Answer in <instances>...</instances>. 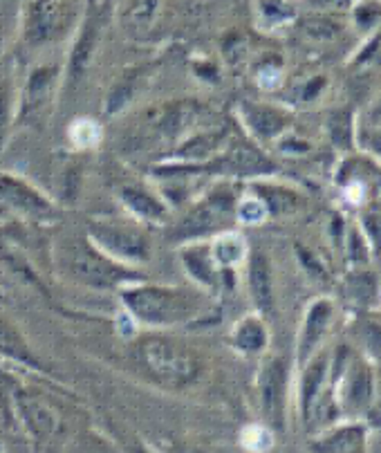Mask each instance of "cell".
<instances>
[{"mask_svg": "<svg viewBox=\"0 0 381 453\" xmlns=\"http://www.w3.org/2000/svg\"><path fill=\"white\" fill-rule=\"evenodd\" d=\"M330 317H332V305L328 301H316L312 308L308 310V317L303 321V330H301V342H299V357L301 362L309 357L314 348L319 346L321 337H324L325 328H328Z\"/></svg>", "mask_w": 381, "mask_h": 453, "instance_id": "7402d4cb", "label": "cell"}, {"mask_svg": "<svg viewBox=\"0 0 381 453\" xmlns=\"http://www.w3.org/2000/svg\"><path fill=\"white\" fill-rule=\"evenodd\" d=\"M209 251H211L213 263H216L222 272H227V274H232L233 267L245 263L247 256H249L245 238L238 232H232V229L216 234L213 241H209Z\"/></svg>", "mask_w": 381, "mask_h": 453, "instance_id": "d6986e66", "label": "cell"}, {"mask_svg": "<svg viewBox=\"0 0 381 453\" xmlns=\"http://www.w3.org/2000/svg\"><path fill=\"white\" fill-rule=\"evenodd\" d=\"M325 371H328V359L321 355L309 366L305 368L303 381H301V413H303L305 425H312L316 413H319L321 402V388L325 381Z\"/></svg>", "mask_w": 381, "mask_h": 453, "instance_id": "ac0fdd59", "label": "cell"}, {"mask_svg": "<svg viewBox=\"0 0 381 453\" xmlns=\"http://www.w3.org/2000/svg\"><path fill=\"white\" fill-rule=\"evenodd\" d=\"M267 207L261 198H242L240 203H236V220H240L242 225H258L267 218Z\"/></svg>", "mask_w": 381, "mask_h": 453, "instance_id": "4dcf8cb0", "label": "cell"}, {"mask_svg": "<svg viewBox=\"0 0 381 453\" xmlns=\"http://www.w3.org/2000/svg\"><path fill=\"white\" fill-rule=\"evenodd\" d=\"M370 274H357L350 280V295L353 299H357L359 303H370L372 295H375V283H372Z\"/></svg>", "mask_w": 381, "mask_h": 453, "instance_id": "836d02e7", "label": "cell"}, {"mask_svg": "<svg viewBox=\"0 0 381 453\" xmlns=\"http://www.w3.org/2000/svg\"><path fill=\"white\" fill-rule=\"evenodd\" d=\"M0 357L14 359V362L34 368V371H43V366H41L39 359L34 357L32 348L25 342L23 333L16 328L10 319L3 317V314H0Z\"/></svg>", "mask_w": 381, "mask_h": 453, "instance_id": "44dd1931", "label": "cell"}, {"mask_svg": "<svg viewBox=\"0 0 381 453\" xmlns=\"http://www.w3.org/2000/svg\"><path fill=\"white\" fill-rule=\"evenodd\" d=\"M3 48H5V23L0 19V52H3Z\"/></svg>", "mask_w": 381, "mask_h": 453, "instance_id": "f35d334b", "label": "cell"}, {"mask_svg": "<svg viewBox=\"0 0 381 453\" xmlns=\"http://www.w3.org/2000/svg\"><path fill=\"white\" fill-rule=\"evenodd\" d=\"M242 119L249 126V131L261 140H274L287 126V115L271 106H258V104H245L240 108Z\"/></svg>", "mask_w": 381, "mask_h": 453, "instance_id": "ffe728a7", "label": "cell"}, {"mask_svg": "<svg viewBox=\"0 0 381 453\" xmlns=\"http://www.w3.org/2000/svg\"><path fill=\"white\" fill-rule=\"evenodd\" d=\"M381 19V0H362L354 7V23L362 29H372Z\"/></svg>", "mask_w": 381, "mask_h": 453, "instance_id": "d6a6232c", "label": "cell"}, {"mask_svg": "<svg viewBox=\"0 0 381 453\" xmlns=\"http://www.w3.org/2000/svg\"><path fill=\"white\" fill-rule=\"evenodd\" d=\"M258 14L267 27H278L294 19V7L290 0H258Z\"/></svg>", "mask_w": 381, "mask_h": 453, "instance_id": "83f0119b", "label": "cell"}, {"mask_svg": "<svg viewBox=\"0 0 381 453\" xmlns=\"http://www.w3.org/2000/svg\"><path fill=\"white\" fill-rule=\"evenodd\" d=\"M312 7L319 10V14H341V12L350 10V0H309Z\"/></svg>", "mask_w": 381, "mask_h": 453, "instance_id": "8d00e7d4", "label": "cell"}, {"mask_svg": "<svg viewBox=\"0 0 381 453\" xmlns=\"http://www.w3.org/2000/svg\"><path fill=\"white\" fill-rule=\"evenodd\" d=\"M236 218V200L229 188H213L204 193L182 213L178 222L169 229V241L187 245V242L207 241L220 232H227L229 220Z\"/></svg>", "mask_w": 381, "mask_h": 453, "instance_id": "5b68a950", "label": "cell"}, {"mask_svg": "<svg viewBox=\"0 0 381 453\" xmlns=\"http://www.w3.org/2000/svg\"><path fill=\"white\" fill-rule=\"evenodd\" d=\"M121 303L133 321L149 328H173L202 314V295L178 285H155L137 280L119 289Z\"/></svg>", "mask_w": 381, "mask_h": 453, "instance_id": "6da1fadb", "label": "cell"}, {"mask_svg": "<svg viewBox=\"0 0 381 453\" xmlns=\"http://www.w3.org/2000/svg\"><path fill=\"white\" fill-rule=\"evenodd\" d=\"M119 200L124 209L135 218L137 222H150V225H160L169 216V209L162 198H157L150 188L141 184H126L119 188Z\"/></svg>", "mask_w": 381, "mask_h": 453, "instance_id": "5bb4252c", "label": "cell"}, {"mask_svg": "<svg viewBox=\"0 0 381 453\" xmlns=\"http://www.w3.org/2000/svg\"><path fill=\"white\" fill-rule=\"evenodd\" d=\"M16 117V92L11 79H0V150L5 146Z\"/></svg>", "mask_w": 381, "mask_h": 453, "instance_id": "d4e9b609", "label": "cell"}, {"mask_svg": "<svg viewBox=\"0 0 381 453\" xmlns=\"http://www.w3.org/2000/svg\"><path fill=\"white\" fill-rule=\"evenodd\" d=\"M126 453H160L150 444L141 442V440H131V442L126 444Z\"/></svg>", "mask_w": 381, "mask_h": 453, "instance_id": "74e56055", "label": "cell"}, {"mask_svg": "<svg viewBox=\"0 0 381 453\" xmlns=\"http://www.w3.org/2000/svg\"><path fill=\"white\" fill-rule=\"evenodd\" d=\"M68 135L77 149L86 150L99 144V140H102V128H99L97 121L90 119V117H79V119H74L72 126H70Z\"/></svg>", "mask_w": 381, "mask_h": 453, "instance_id": "484cf974", "label": "cell"}, {"mask_svg": "<svg viewBox=\"0 0 381 453\" xmlns=\"http://www.w3.org/2000/svg\"><path fill=\"white\" fill-rule=\"evenodd\" d=\"M103 12H106L103 5H95V10H92L90 0H88L86 19H83L81 27L77 29V39H74L72 52L68 57L65 83L79 81L92 65V58H95L99 43H102L103 27H106V14Z\"/></svg>", "mask_w": 381, "mask_h": 453, "instance_id": "30bf717a", "label": "cell"}, {"mask_svg": "<svg viewBox=\"0 0 381 453\" xmlns=\"http://www.w3.org/2000/svg\"><path fill=\"white\" fill-rule=\"evenodd\" d=\"M0 453H5V451H3V447H0Z\"/></svg>", "mask_w": 381, "mask_h": 453, "instance_id": "60d3db41", "label": "cell"}, {"mask_svg": "<svg viewBox=\"0 0 381 453\" xmlns=\"http://www.w3.org/2000/svg\"><path fill=\"white\" fill-rule=\"evenodd\" d=\"M135 362L153 384L166 391L194 388L204 372V362L187 343L164 334H146L135 343Z\"/></svg>", "mask_w": 381, "mask_h": 453, "instance_id": "3957f363", "label": "cell"}, {"mask_svg": "<svg viewBox=\"0 0 381 453\" xmlns=\"http://www.w3.org/2000/svg\"><path fill=\"white\" fill-rule=\"evenodd\" d=\"M198 171H213V173H229V175H265L274 171L270 159L249 144H233L216 159L198 166Z\"/></svg>", "mask_w": 381, "mask_h": 453, "instance_id": "8fae6325", "label": "cell"}, {"mask_svg": "<svg viewBox=\"0 0 381 453\" xmlns=\"http://www.w3.org/2000/svg\"><path fill=\"white\" fill-rule=\"evenodd\" d=\"M258 198L265 203L267 211L270 213H280V211H290L296 204V196L287 188H258Z\"/></svg>", "mask_w": 381, "mask_h": 453, "instance_id": "f546056e", "label": "cell"}, {"mask_svg": "<svg viewBox=\"0 0 381 453\" xmlns=\"http://www.w3.org/2000/svg\"><path fill=\"white\" fill-rule=\"evenodd\" d=\"M202 112L204 106H200L195 102H188V99H182V102H175L164 108V112L157 119V128L169 140H182L188 133V128H194L198 124V117Z\"/></svg>", "mask_w": 381, "mask_h": 453, "instance_id": "e0dca14e", "label": "cell"}, {"mask_svg": "<svg viewBox=\"0 0 381 453\" xmlns=\"http://www.w3.org/2000/svg\"><path fill=\"white\" fill-rule=\"evenodd\" d=\"M88 238L103 254L124 265H144L150 258V238L144 226L131 218L95 216L88 220Z\"/></svg>", "mask_w": 381, "mask_h": 453, "instance_id": "277c9868", "label": "cell"}, {"mask_svg": "<svg viewBox=\"0 0 381 453\" xmlns=\"http://www.w3.org/2000/svg\"><path fill=\"white\" fill-rule=\"evenodd\" d=\"M258 409L265 426L271 431L285 429L287 413V364L280 357L265 359L258 372Z\"/></svg>", "mask_w": 381, "mask_h": 453, "instance_id": "52a82bcc", "label": "cell"}, {"mask_svg": "<svg viewBox=\"0 0 381 453\" xmlns=\"http://www.w3.org/2000/svg\"><path fill=\"white\" fill-rule=\"evenodd\" d=\"M372 397V380H370V372L366 371L363 366L357 368V372H353L350 377V384L346 388V400L347 404L357 406V409H363V406L370 402Z\"/></svg>", "mask_w": 381, "mask_h": 453, "instance_id": "4316f807", "label": "cell"}, {"mask_svg": "<svg viewBox=\"0 0 381 453\" xmlns=\"http://www.w3.org/2000/svg\"><path fill=\"white\" fill-rule=\"evenodd\" d=\"M179 256H182V265L187 267L188 276H191L195 283L202 285L204 289H209L211 295H217V292L225 288V279L232 276L227 274V272H222L220 267L213 263L211 251H209V242L204 241L182 245Z\"/></svg>", "mask_w": 381, "mask_h": 453, "instance_id": "4fadbf2b", "label": "cell"}, {"mask_svg": "<svg viewBox=\"0 0 381 453\" xmlns=\"http://www.w3.org/2000/svg\"><path fill=\"white\" fill-rule=\"evenodd\" d=\"M242 444H245L249 451H267V449L271 447V429H267L265 425L249 426V429L242 431Z\"/></svg>", "mask_w": 381, "mask_h": 453, "instance_id": "1f68e13d", "label": "cell"}, {"mask_svg": "<svg viewBox=\"0 0 381 453\" xmlns=\"http://www.w3.org/2000/svg\"><path fill=\"white\" fill-rule=\"evenodd\" d=\"M88 0H27L23 36L29 45H48L77 29Z\"/></svg>", "mask_w": 381, "mask_h": 453, "instance_id": "8992f818", "label": "cell"}, {"mask_svg": "<svg viewBox=\"0 0 381 453\" xmlns=\"http://www.w3.org/2000/svg\"><path fill=\"white\" fill-rule=\"evenodd\" d=\"M162 10V0H131L126 7V27L133 32H146L155 25Z\"/></svg>", "mask_w": 381, "mask_h": 453, "instance_id": "cb8c5ba5", "label": "cell"}, {"mask_svg": "<svg viewBox=\"0 0 381 453\" xmlns=\"http://www.w3.org/2000/svg\"><path fill=\"white\" fill-rule=\"evenodd\" d=\"M332 140L334 144L339 146H347V142H350V119H347L346 112H339V115H334L332 119Z\"/></svg>", "mask_w": 381, "mask_h": 453, "instance_id": "e575fe53", "label": "cell"}, {"mask_svg": "<svg viewBox=\"0 0 381 453\" xmlns=\"http://www.w3.org/2000/svg\"><path fill=\"white\" fill-rule=\"evenodd\" d=\"M229 343H232L236 350L245 352V355H254V352H261L267 346V328L265 321L256 314H249V317H242L229 333Z\"/></svg>", "mask_w": 381, "mask_h": 453, "instance_id": "603a6c76", "label": "cell"}, {"mask_svg": "<svg viewBox=\"0 0 381 453\" xmlns=\"http://www.w3.org/2000/svg\"><path fill=\"white\" fill-rule=\"evenodd\" d=\"M58 77H61V70L54 63H48V65H41V68L32 70V74H29L27 83L23 88V95H20V119L25 117L27 121H34L36 117L43 115L45 106L52 102Z\"/></svg>", "mask_w": 381, "mask_h": 453, "instance_id": "7c38bea8", "label": "cell"}, {"mask_svg": "<svg viewBox=\"0 0 381 453\" xmlns=\"http://www.w3.org/2000/svg\"><path fill=\"white\" fill-rule=\"evenodd\" d=\"M157 451L160 453H209L202 444L188 442V440H169V442L162 444Z\"/></svg>", "mask_w": 381, "mask_h": 453, "instance_id": "d590c367", "label": "cell"}, {"mask_svg": "<svg viewBox=\"0 0 381 453\" xmlns=\"http://www.w3.org/2000/svg\"><path fill=\"white\" fill-rule=\"evenodd\" d=\"M247 285L249 296L261 314L274 312V276H271L270 258L263 251L247 256Z\"/></svg>", "mask_w": 381, "mask_h": 453, "instance_id": "9a60e30c", "label": "cell"}, {"mask_svg": "<svg viewBox=\"0 0 381 453\" xmlns=\"http://www.w3.org/2000/svg\"><path fill=\"white\" fill-rule=\"evenodd\" d=\"M312 453H366V429L362 425H343L330 429L309 442Z\"/></svg>", "mask_w": 381, "mask_h": 453, "instance_id": "2e32d148", "label": "cell"}, {"mask_svg": "<svg viewBox=\"0 0 381 453\" xmlns=\"http://www.w3.org/2000/svg\"><path fill=\"white\" fill-rule=\"evenodd\" d=\"M375 117H377V119L381 121V102H379V106H377V111H375Z\"/></svg>", "mask_w": 381, "mask_h": 453, "instance_id": "ab89813d", "label": "cell"}, {"mask_svg": "<svg viewBox=\"0 0 381 453\" xmlns=\"http://www.w3.org/2000/svg\"><path fill=\"white\" fill-rule=\"evenodd\" d=\"M11 413L14 425L23 426L29 438H34L39 444L52 442L61 431V418L57 411L45 400L25 391L11 393Z\"/></svg>", "mask_w": 381, "mask_h": 453, "instance_id": "9c48e42d", "label": "cell"}, {"mask_svg": "<svg viewBox=\"0 0 381 453\" xmlns=\"http://www.w3.org/2000/svg\"><path fill=\"white\" fill-rule=\"evenodd\" d=\"M54 254H57V265L63 276L86 288L119 292L126 285L144 280V274L137 267L124 265L110 258L88 236H77V234L63 236L61 241H57Z\"/></svg>", "mask_w": 381, "mask_h": 453, "instance_id": "7a4b0ae2", "label": "cell"}, {"mask_svg": "<svg viewBox=\"0 0 381 453\" xmlns=\"http://www.w3.org/2000/svg\"><path fill=\"white\" fill-rule=\"evenodd\" d=\"M339 29H341V25H339L330 14H314L303 20L305 35L319 41L334 39V36L339 35Z\"/></svg>", "mask_w": 381, "mask_h": 453, "instance_id": "f1b7e54d", "label": "cell"}, {"mask_svg": "<svg viewBox=\"0 0 381 453\" xmlns=\"http://www.w3.org/2000/svg\"><path fill=\"white\" fill-rule=\"evenodd\" d=\"M0 216L20 220H48L54 207L39 188L10 173H0Z\"/></svg>", "mask_w": 381, "mask_h": 453, "instance_id": "ba28073f", "label": "cell"}]
</instances>
